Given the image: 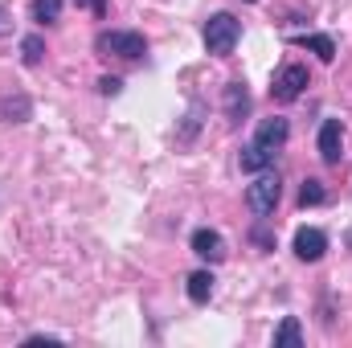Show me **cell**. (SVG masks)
<instances>
[{"instance_id":"obj_1","label":"cell","mask_w":352,"mask_h":348,"mask_svg":"<svg viewBox=\"0 0 352 348\" xmlns=\"http://www.w3.org/2000/svg\"><path fill=\"white\" fill-rule=\"evenodd\" d=\"M287 135H291V123H287L283 115L263 119V123H258V131H254V140H250V144L242 148V156H238L242 173H263V168H274V156L283 152Z\"/></svg>"},{"instance_id":"obj_2","label":"cell","mask_w":352,"mask_h":348,"mask_svg":"<svg viewBox=\"0 0 352 348\" xmlns=\"http://www.w3.org/2000/svg\"><path fill=\"white\" fill-rule=\"evenodd\" d=\"M94 50L102 58H123V62H140L148 54V37L135 29H102L94 37Z\"/></svg>"},{"instance_id":"obj_3","label":"cell","mask_w":352,"mask_h":348,"mask_svg":"<svg viewBox=\"0 0 352 348\" xmlns=\"http://www.w3.org/2000/svg\"><path fill=\"white\" fill-rule=\"evenodd\" d=\"M201 37H205V50H209L213 58H230L234 45L242 41V21L230 17V12H213V17L205 21Z\"/></svg>"},{"instance_id":"obj_4","label":"cell","mask_w":352,"mask_h":348,"mask_svg":"<svg viewBox=\"0 0 352 348\" xmlns=\"http://www.w3.org/2000/svg\"><path fill=\"white\" fill-rule=\"evenodd\" d=\"M311 83V74H307V66H299V62H283L278 70H274V78H270V98L274 102H295L303 90Z\"/></svg>"},{"instance_id":"obj_5","label":"cell","mask_w":352,"mask_h":348,"mask_svg":"<svg viewBox=\"0 0 352 348\" xmlns=\"http://www.w3.org/2000/svg\"><path fill=\"white\" fill-rule=\"evenodd\" d=\"M278 197H283V180H278V173H270V168H263L258 180L246 188V205H250L254 217H270L274 205H278Z\"/></svg>"},{"instance_id":"obj_6","label":"cell","mask_w":352,"mask_h":348,"mask_svg":"<svg viewBox=\"0 0 352 348\" xmlns=\"http://www.w3.org/2000/svg\"><path fill=\"white\" fill-rule=\"evenodd\" d=\"M316 148H320V160L324 164H340V152H344V123L340 119H324L320 123V135H316Z\"/></svg>"},{"instance_id":"obj_7","label":"cell","mask_w":352,"mask_h":348,"mask_svg":"<svg viewBox=\"0 0 352 348\" xmlns=\"http://www.w3.org/2000/svg\"><path fill=\"white\" fill-rule=\"evenodd\" d=\"M328 254V234L320 226H299L295 230V259L299 262H320Z\"/></svg>"},{"instance_id":"obj_8","label":"cell","mask_w":352,"mask_h":348,"mask_svg":"<svg viewBox=\"0 0 352 348\" xmlns=\"http://www.w3.org/2000/svg\"><path fill=\"white\" fill-rule=\"evenodd\" d=\"M192 254H197V259H205L209 266H213V262L226 259V238H221L217 230L201 226V230H192Z\"/></svg>"},{"instance_id":"obj_9","label":"cell","mask_w":352,"mask_h":348,"mask_svg":"<svg viewBox=\"0 0 352 348\" xmlns=\"http://www.w3.org/2000/svg\"><path fill=\"white\" fill-rule=\"evenodd\" d=\"M246 115H250V90H246L242 78H234V83L226 87V119H230V123H242Z\"/></svg>"},{"instance_id":"obj_10","label":"cell","mask_w":352,"mask_h":348,"mask_svg":"<svg viewBox=\"0 0 352 348\" xmlns=\"http://www.w3.org/2000/svg\"><path fill=\"white\" fill-rule=\"evenodd\" d=\"M213 287H217L213 270H192V274L184 279V291H188L192 303H209V299H213Z\"/></svg>"},{"instance_id":"obj_11","label":"cell","mask_w":352,"mask_h":348,"mask_svg":"<svg viewBox=\"0 0 352 348\" xmlns=\"http://www.w3.org/2000/svg\"><path fill=\"white\" fill-rule=\"evenodd\" d=\"M295 45L311 50L320 62H336V41H332L328 33H303V37H295Z\"/></svg>"},{"instance_id":"obj_12","label":"cell","mask_w":352,"mask_h":348,"mask_svg":"<svg viewBox=\"0 0 352 348\" xmlns=\"http://www.w3.org/2000/svg\"><path fill=\"white\" fill-rule=\"evenodd\" d=\"M33 115V102L25 98V94H8V98H0V123H25Z\"/></svg>"},{"instance_id":"obj_13","label":"cell","mask_w":352,"mask_h":348,"mask_svg":"<svg viewBox=\"0 0 352 348\" xmlns=\"http://www.w3.org/2000/svg\"><path fill=\"white\" fill-rule=\"evenodd\" d=\"M283 345H291V348L303 345V324H299L295 316H287V320L274 328V348H283Z\"/></svg>"},{"instance_id":"obj_14","label":"cell","mask_w":352,"mask_h":348,"mask_svg":"<svg viewBox=\"0 0 352 348\" xmlns=\"http://www.w3.org/2000/svg\"><path fill=\"white\" fill-rule=\"evenodd\" d=\"M324 201H328V188H324V180L307 176V180L299 184V205H303V209H316V205H324Z\"/></svg>"},{"instance_id":"obj_15","label":"cell","mask_w":352,"mask_h":348,"mask_svg":"<svg viewBox=\"0 0 352 348\" xmlns=\"http://www.w3.org/2000/svg\"><path fill=\"white\" fill-rule=\"evenodd\" d=\"M62 17V0H33V21L37 25H54Z\"/></svg>"},{"instance_id":"obj_16","label":"cell","mask_w":352,"mask_h":348,"mask_svg":"<svg viewBox=\"0 0 352 348\" xmlns=\"http://www.w3.org/2000/svg\"><path fill=\"white\" fill-rule=\"evenodd\" d=\"M41 58H45V41H41L37 33L25 37V41H21V62H25V66H37Z\"/></svg>"},{"instance_id":"obj_17","label":"cell","mask_w":352,"mask_h":348,"mask_svg":"<svg viewBox=\"0 0 352 348\" xmlns=\"http://www.w3.org/2000/svg\"><path fill=\"white\" fill-rule=\"evenodd\" d=\"M197 127H201V107H192V111H188V119H184V127H180V140H192V135H197Z\"/></svg>"},{"instance_id":"obj_18","label":"cell","mask_w":352,"mask_h":348,"mask_svg":"<svg viewBox=\"0 0 352 348\" xmlns=\"http://www.w3.org/2000/svg\"><path fill=\"white\" fill-rule=\"evenodd\" d=\"M98 90L102 94H119L123 90V78H98Z\"/></svg>"},{"instance_id":"obj_19","label":"cell","mask_w":352,"mask_h":348,"mask_svg":"<svg viewBox=\"0 0 352 348\" xmlns=\"http://www.w3.org/2000/svg\"><path fill=\"white\" fill-rule=\"evenodd\" d=\"M74 4H82V8H90L94 17H107V0H74Z\"/></svg>"},{"instance_id":"obj_20","label":"cell","mask_w":352,"mask_h":348,"mask_svg":"<svg viewBox=\"0 0 352 348\" xmlns=\"http://www.w3.org/2000/svg\"><path fill=\"white\" fill-rule=\"evenodd\" d=\"M8 33H12V17L0 8V37H8Z\"/></svg>"},{"instance_id":"obj_21","label":"cell","mask_w":352,"mask_h":348,"mask_svg":"<svg viewBox=\"0 0 352 348\" xmlns=\"http://www.w3.org/2000/svg\"><path fill=\"white\" fill-rule=\"evenodd\" d=\"M254 242H258V246H266V250H270V246H274V238H270V234H266V230H254Z\"/></svg>"},{"instance_id":"obj_22","label":"cell","mask_w":352,"mask_h":348,"mask_svg":"<svg viewBox=\"0 0 352 348\" xmlns=\"http://www.w3.org/2000/svg\"><path fill=\"white\" fill-rule=\"evenodd\" d=\"M246 4H258V0H246Z\"/></svg>"}]
</instances>
